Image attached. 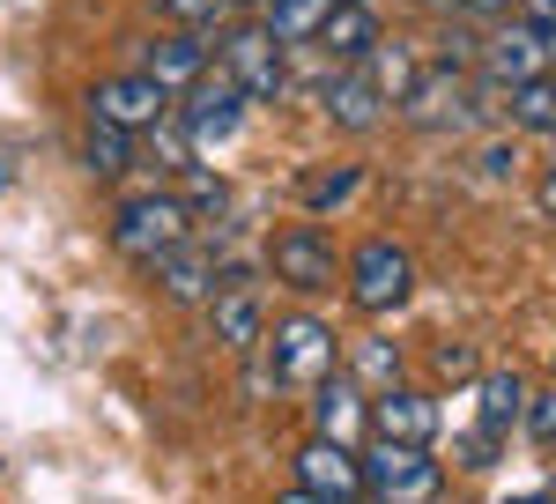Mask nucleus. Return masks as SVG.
<instances>
[{
  "mask_svg": "<svg viewBox=\"0 0 556 504\" xmlns=\"http://www.w3.org/2000/svg\"><path fill=\"white\" fill-rule=\"evenodd\" d=\"M215 67V45H208V30H186V23H172L164 38L149 45V75L172 89V97H186V89L201 83Z\"/></svg>",
  "mask_w": 556,
  "mask_h": 504,
  "instance_id": "17",
  "label": "nucleus"
},
{
  "mask_svg": "<svg viewBox=\"0 0 556 504\" xmlns=\"http://www.w3.org/2000/svg\"><path fill=\"white\" fill-rule=\"evenodd\" d=\"M172 186L186 193V209L201 215V223H208V215H230V201H238V186H230V178H223L208 156H193L186 171H172Z\"/></svg>",
  "mask_w": 556,
  "mask_h": 504,
  "instance_id": "24",
  "label": "nucleus"
},
{
  "mask_svg": "<svg viewBox=\"0 0 556 504\" xmlns=\"http://www.w3.org/2000/svg\"><path fill=\"white\" fill-rule=\"evenodd\" d=\"M319 112L342 126V134H379L386 119H393V104L379 97V83H371V67L364 60H334V75L319 83Z\"/></svg>",
  "mask_w": 556,
  "mask_h": 504,
  "instance_id": "15",
  "label": "nucleus"
},
{
  "mask_svg": "<svg viewBox=\"0 0 556 504\" xmlns=\"http://www.w3.org/2000/svg\"><path fill=\"white\" fill-rule=\"evenodd\" d=\"M475 75L490 89H513V83H534V75H556V52H549V30L534 15H497L482 23V52H475Z\"/></svg>",
  "mask_w": 556,
  "mask_h": 504,
  "instance_id": "8",
  "label": "nucleus"
},
{
  "mask_svg": "<svg viewBox=\"0 0 556 504\" xmlns=\"http://www.w3.org/2000/svg\"><path fill=\"white\" fill-rule=\"evenodd\" d=\"M134 126H112V119H89V134H83V171L89 178H104V186H119L134 171Z\"/></svg>",
  "mask_w": 556,
  "mask_h": 504,
  "instance_id": "22",
  "label": "nucleus"
},
{
  "mask_svg": "<svg viewBox=\"0 0 556 504\" xmlns=\"http://www.w3.org/2000/svg\"><path fill=\"white\" fill-rule=\"evenodd\" d=\"M505 461V438H490L482 423L468 430V445H460V475H490V467Z\"/></svg>",
  "mask_w": 556,
  "mask_h": 504,
  "instance_id": "28",
  "label": "nucleus"
},
{
  "mask_svg": "<svg viewBox=\"0 0 556 504\" xmlns=\"http://www.w3.org/2000/svg\"><path fill=\"white\" fill-rule=\"evenodd\" d=\"M534 209H542V215H549V223H556V156H549V171L534 178Z\"/></svg>",
  "mask_w": 556,
  "mask_h": 504,
  "instance_id": "31",
  "label": "nucleus"
},
{
  "mask_svg": "<svg viewBox=\"0 0 556 504\" xmlns=\"http://www.w3.org/2000/svg\"><path fill=\"white\" fill-rule=\"evenodd\" d=\"M364 497H386V504H430V497H445V461H438V445L364 438Z\"/></svg>",
  "mask_w": 556,
  "mask_h": 504,
  "instance_id": "6",
  "label": "nucleus"
},
{
  "mask_svg": "<svg viewBox=\"0 0 556 504\" xmlns=\"http://www.w3.org/2000/svg\"><path fill=\"white\" fill-rule=\"evenodd\" d=\"M342 275H349V252L334 245V230L319 215L275 223V238H267V282H282L290 297H334Z\"/></svg>",
  "mask_w": 556,
  "mask_h": 504,
  "instance_id": "2",
  "label": "nucleus"
},
{
  "mask_svg": "<svg viewBox=\"0 0 556 504\" xmlns=\"http://www.w3.org/2000/svg\"><path fill=\"white\" fill-rule=\"evenodd\" d=\"M164 15H172V23H186V30H215V23L230 15V0H172Z\"/></svg>",
  "mask_w": 556,
  "mask_h": 504,
  "instance_id": "29",
  "label": "nucleus"
},
{
  "mask_svg": "<svg viewBox=\"0 0 556 504\" xmlns=\"http://www.w3.org/2000/svg\"><path fill=\"white\" fill-rule=\"evenodd\" d=\"M178 97L149 67H127V75H97L89 83V97H83V112L89 119H112V126H134V134H149V126L172 112Z\"/></svg>",
  "mask_w": 556,
  "mask_h": 504,
  "instance_id": "11",
  "label": "nucleus"
},
{
  "mask_svg": "<svg viewBox=\"0 0 556 504\" xmlns=\"http://www.w3.org/2000/svg\"><path fill=\"white\" fill-rule=\"evenodd\" d=\"M475 393H482V430H490V438H505V445H513L519 438V423H527V401H534V378L527 371H513V364H490V371L475 378Z\"/></svg>",
  "mask_w": 556,
  "mask_h": 504,
  "instance_id": "18",
  "label": "nucleus"
},
{
  "mask_svg": "<svg viewBox=\"0 0 556 504\" xmlns=\"http://www.w3.org/2000/svg\"><path fill=\"white\" fill-rule=\"evenodd\" d=\"M149 275H156V290L172 297L178 312H208L215 304V290H223V252H208V245H172V252H156L149 260Z\"/></svg>",
  "mask_w": 556,
  "mask_h": 504,
  "instance_id": "13",
  "label": "nucleus"
},
{
  "mask_svg": "<svg viewBox=\"0 0 556 504\" xmlns=\"http://www.w3.org/2000/svg\"><path fill=\"white\" fill-rule=\"evenodd\" d=\"M245 112H253V97H245V83H238L223 60L178 97V126H186V141H193L201 156H215L223 141H238V134H245Z\"/></svg>",
  "mask_w": 556,
  "mask_h": 504,
  "instance_id": "9",
  "label": "nucleus"
},
{
  "mask_svg": "<svg viewBox=\"0 0 556 504\" xmlns=\"http://www.w3.org/2000/svg\"><path fill=\"white\" fill-rule=\"evenodd\" d=\"M260 15H267V30H275V38L298 52V45H319L327 15H334V0H267Z\"/></svg>",
  "mask_w": 556,
  "mask_h": 504,
  "instance_id": "25",
  "label": "nucleus"
},
{
  "mask_svg": "<svg viewBox=\"0 0 556 504\" xmlns=\"http://www.w3.org/2000/svg\"><path fill=\"white\" fill-rule=\"evenodd\" d=\"M497 97H505V119H513L519 134H556V75L513 83V89H497Z\"/></svg>",
  "mask_w": 556,
  "mask_h": 504,
  "instance_id": "26",
  "label": "nucleus"
},
{
  "mask_svg": "<svg viewBox=\"0 0 556 504\" xmlns=\"http://www.w3.org/2000/svg\"><path fill=\"white\" fill-rule=\"evenodd\" d=\"M290 497L298 504H349L364 497V445H342V438H304L290 453Z\"/></svg>",
  "mask_w": 556,
  "mask_h": 504,
  "instance_id": "10",
  "label": "nucleus"
},
{
  "mask_svg": "<svg viewBox=\"0 0 556 504\" xmlns=\"http://www.w3.org/2000/svg\"><path fill=\"white\" fill-rule=\"evenodd\" d=\"M364 67H371V83H379V97L393 104V112H401V97L416 89V75H424L430 60H416V45H401L393 30H386V38L371 45V60H364Z\"/></svg>",
  "mask_w": 556,
  "mask_h": 504,
  "instance_id": "23",
  "label": "nucleus"
},
{
  "mask_svg": "<svg viewBox=\"0 0 556 504\" xmlns=\"http://www.w3.org/2000/svg\"><path fill=\"white\" fill-rule=\"evenodd\" d=\"M438 371H445V386H460L453 371H475V356H468V349H438Z\"/></svg>",
  "mask_w": 556,
  "mask_h": 504,
  "instance_id": "32",
  "label": "nucleus"
},
{
  "mask_svg": "<svg viewBox=\"0 0 556 504\" xmlns=\"http://www.w3.org/2000/svg\"><path fill=\"white\" fill-rule=\"evenodd\" d=\"M215 60L245 83L253 104H282V97L298 89L290 83V45L267 30V15H238V23L223 30V45H215Z\"/></svg>",
  "mask_w": 556,
  "mask_h": 504,
  "instance_id": "7",
  "label": "nucleus"
},
{
  "mask_svg": "<svg viewBox=\"0 0 556 504\" xmlns=\"http://www.w3.org/2000/svg\"><path fill=\"white\" fill-rule=\"evenodd\" d=\"M253 8H260V0H230V15H253Z\"/></svg>",
  "mask_w": 556,
  "mask_h": 504,
  "instance_id": "35",
  "label": "nucleus"
},
{
  "mask_svg": "<svg viewBox=\"0 0 556 504\" xmlns=\"http://www.w3.org/2000/svg\"><path fill=\"white\" fill-rule=\"evenodd\" d=\"M549 52H556V23H549Z\"/></svg>",
  "mask_w": 556,
  "mask_h": 504,
  "instance_id": "38",
  "label": "nucleus"
},
{
  "mask_svg": "<svg viewBox=\"0 0 556 504\" xmlns=\"http://www.w3.org/2000/svg\"><path fill=\"white\" fill-rule=\"evenodd\" d=\"M0 186H8V171H0Z\"/></svg>",
  "mask_w": 556,
  "mask_h": 504,
  "instance_id": "41",
  "label": "nucleus"
},
{
  "mask_svg": "<svg viewBox=\"0 0 556 504\" xmlns=\"http://www.w3.org/2000/svg\"><path fill=\"white\" fill-rule=\"evenodd\" d=\"M445 15H460V23H497V15H513L519 0H438Z\"/></svg>",
  "mask_w": 556,
  "mask_h": 504,
  "instance_id": "30",
  "label": "nucleus"
},
{
  "mask_svg": "<svg viewBox=\"0 0 556 504\" xmlns=\"http://www.w3.org/2000/svg\"><path fill=\"white\" fill-rule=\"evenodd\" d=\"M304 401H312V430L319 438H342V445H364L371 438V386L364 378L334 371V378H319Z\"/></svg>",
  "mask_w": 556,
  "mask_h": 504,
  "instance_id": "16",
  "label": "nucleus"
},
{
  "mask_svg": "<svg viewBox=\"0 0 556 504\" xmlns=\"http://www.w3.org/2000/svg\"><path fill=\"white\" fill-rule=\"evenodd\" d=\"M371 438H408V445H438L445 438V408L438 393L416 386V378H393L371 393Z\"/></svg>",
  "mask_w": 556,
  "mask_h": 504,
  "instance_id": "12",
  "label": "nucleus"
},
{
  "mask_svg": "<svg viewBox=\"0 0 556 504\" xmlns=\"http://www.w3.org/2000/svg\"><path fill=\"white\" fill-rule=\"evenodd\" d=\"M482 112H490V83L460 60H430L393 119L416 126V134H468V126H482Z\"/></svg>",
  "mask_w": 556,
  "mask_h": 504,
  "instance_id": "1",
  "label": "nucleus"
},
{
  "mask_svg": "<svg viewBox=\"0 0 556 504\" xmlns=\"http://www.w3.org/2000/svg\"><path fill=\"white\" fill-rule=\"evenodd\" d=\"M519 445H534V453H556V378H549V386H534V401H527V423H519Z\"/></svg>",
  "mask_w": 556,
  "mask_h": 504,
  "instance_id": "27",
  "label": "nucleus"
},
{
  "mask_svg": "<svg viewBox=\"0 0 556 504\" xmlns=\"http://www.w3.org/2000/svg\"><path fill=\"white\" fill-rule=\"evenodd\" d=\"M342 371L364 378V386L379 393V386H393V378H408V356H401V341L379 335V319H371V327H364V335L342 349Z\"/></svg>",
  "mask_w": 556,
  "mask_h": 504,
  "instance_id": "21",
  "label": "nucleus"
},
{
  "mask_svg": "<svg viewBox=\"0 0 556 504\" xmlns=\"http://www.w3.org/2000/svg\"><path fill=\"white\" fill-rule=\"evenodd\" d=\"M386 38V15L379 0H334V15H327V30H319V52L327 60H371V45Z\"/></svg>",
  "mask_w": 556,
  "mask_h": 504,
  "instance_id": "19",
  "label": "nucleus"
},
{
  "mask_svg": "<svg viewBox=\"0 0 556 504\" xmlns=\"http://www.w3.org/2000/svg\"><path fill=\"white\" fill-rule=\"evenodd\" d=\"M334 371H342V335L319 312H282L267 327V386L275 393H312Z\"/></svg>",
  "mask_w": 556,
  "mask_h": 504,
  "instance_id": "3",
  "label": "nucleus"
},
{
  "mask_svg": "<svg viewBox=\"0 0 556 504\" xmlns=\"http://www.w3.org/2000/svg\"><path fill=\"white\" fill-rule=\"evenodd\" d=\"M542 141H549V156H556V134H542Z\"/></svg>",
  "mask_w": 556,
  "mask_h": 504,
  "instance_id": "37",
  "label": "nucleus"
},
{
  "mask_svg": "<svg viewBox=\"0 0 556 504\" xmlns=\"http://www.w3.org/2000/svg\"><path fill=\"white\" fill-rule=\"evenodd\" d=\"M193 223H201V215L186 209V193H178V186H149V193H127V201L112 209V252L149 267L156 252L186 245V238H193Z\"/></svg>",
  "mask_w": 556,
  "mask_h": 504,
  "instance_id": "4",
  "label": "nucleus"
},
{
  "mask_svg": "<svg viewBox=\"0 0 556 504\" xmlns=\"http://www.w3.org/2000/svg\"><path fill=\"white\" fill-rule=\"evenodd\" d=\"M201 319H208V341L223 349V356H253V349H267V327H275V319H267V297H260L253 282H223Z\"/></svg>",
  "mask_w": 556,
  "mask_h": 504,
  "instance_id": "14",
  "label": "nucleus"
},
{
  "mask_svg": "<svg viewBox=\"0 0 556 504\" xmlns=\"http://www.w3.org/2000/svg\"><path fill=\"white\" fill-rule=\"evenodd\" d=\"M416 8H438V0H416Z\"/></svg>",
  "mask_w": 556,
  "mask_h": 504,
  "instance_id": "39",
  "label": "nucleus"
},
{
  "mask_svg": "<svg viewBox=\"0 0 556 504\" xmlns=\"http://www.w3.org/2000/svg\"><path fill=\"white\" fill-rule=\"evenodd\" d=\"M549 378H556V356H549Z\"/></svg>",
  "mask_w": 556,
  "mask_h": 504,
  "instance_id": "40",
  "label": "nucleus"
},
{
  "mask_svg": "<svg viewBox=\"0 0 556 504\" xmlns=\"http://www.w3.org/2000/svg\"><path fill=\"white\" fill-rule=\"evenodd\" d=\"M519 15H534V23L549 30V23H556V0H519Z\"/></svg>",
  "mask_w": 556,
  "mask_h": 504,
  "instance_id": "33",
  "label": "nucleus"
},
{
  "mask_svg": "<svg viewBox=\"0 0 556 504\" xmlns=\"http://www.w3.org/2000/svg\"><path fill=\"white\" fill-rule=\"evenodd\" d=\"M260 8H267V0H260Z\"/></svg>",
  "mask_w": 556,
  "mask_h": 504,
  "instance_id": "42",
  "label": "nucleus"
},
{
  "mask_svg": "<svg viewBox=\"0 0 556 504\" xmlns=\"http://www.w3.org/2000/svg\"><path fill=\"white\" fill-rule=\"evenodd\" d=\"M149 8H156V15H164V8H172V0H149Z\"/></svg>",
  "mask_w": 556,
  "mask_h": 504,
  "instance_id": "36",
  "label": "nucleus"
},
{
  "mask_svg": "<svg viewBox=\"0 0 556 504\" xmlns=\"http://www.w3.org/2000/svg\"><path fill=\"white\" fill-rule=\"evenodd\" d=\"M349 312L356 319H393L408 297H416V252L401 245V238H364V245L349 252Z\"/></svg>",
  "mask_w": 556,
  "mask_h": 504,
  "instance_id": "5",
  "label": "nucleus"
},
{
  "mask_svg": "<svg viewBox=\"0 0 556 504\" xmlns=\"http://www.w3.org/2000/svg\"><path fill=\"white\" fill-rule=\"evenodd\" d=\"M527 504H556V467H549V482H542V490H534Z\"/></svg>",
  "mask_w": 556,
  "mask_h": 504,
  "instance_id": "34",
  "label": "nucleus"
},
{
  "mask_svg": "<svg viewBox=\"0 0 556 504\" xmlns=\"http://www.w3.org/2000/svg\"><path fill=\"white\" fill-rule=\"evenodd\" d=\"M364 186H371V171H364V164H319V171H304V178H298V201H304V215L334 223L342 209H356Z\"/></svg>",
  "mask_w": 556,
  "mask_h": 504,
  "instance_id": "20",
  "label": "nucleus"
}]
</instances>
